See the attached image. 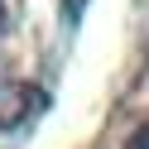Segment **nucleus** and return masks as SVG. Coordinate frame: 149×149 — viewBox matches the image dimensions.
Instances as JSON below:
<instances>
[{"label": "nucleus", "instance_id": "f257e3e1", "mask_svg": "<svg viewBox=\"0 0 149 149\" xmlns=\"http://www.w3.org/2000/svg\"><path fill=\"white\" fill-rule=\"evenodd\" d=\"M39 106H43V91L34 82H0V135L24 125Z\"/></svg>", "mask_w": 149, "mask_h": 149}, {"label": "nucleus", "instance_id": "f03ea898", "mask_svg": "<svg viewBox=\"0 0 149 149\" xmlns=\"http://www.w3.org/2000/svg\"><path fill=\"white\" fill-rule=\"evenodd\" d=\"M125 149H149V120H144V125H139L135 135L125 139Z\"/></svg>", "mask_w": 149, "mask_h": 149}, {"label": "nucleus", "instance_id": "7ed1b4c3", "mask_svg": "<svg viewBox=\"0 0 149 149\" xmlns=\"http://www.w3.org/2000/svg\"><path fill=\"white\" fill-rule=\"evenodd\" d=\"M0 34H5V5H0Z\"/></svg>", "mask_w": 149, "mask_h": 149}]
</instances>
